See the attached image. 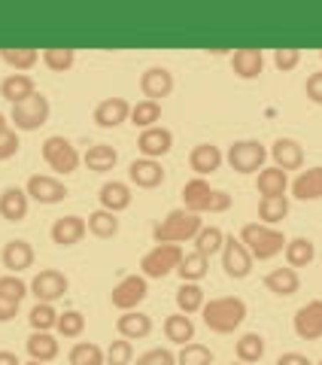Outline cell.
Returning a JSON list of instances; mask_svg holds the SVG:
<instances>
[{"label":"cell","instance_id":"cell-1","mask_svg":"<svg viewBox=\"0 0 322 365\" xmlns=\"http://www.w3.org/2000/svg\"><path fill=\"white\" fill-rule=\"evenodd\" d=\"M204 326L216 335H232L244 326L246 319V302L237 295H222V299H210L201 307Z\"/></svg>","mask_w":322,"mask_h":365},{"label":"cell","instance_id":"cell-2","mask_svg":"<svg viewBox=\"0 0 322 365\" xmlns=\"http://www.w3.org/2000/svg\"><path fill=\"white\" fill-rule=\"evenodd\" d=\"M182 207L189 213H225L232 207V195L225 189H213L204 177H194L182 186Z\"/></svg>","mask_w":322,"mask_h":365},{"label":"cell","instance_id":"cell-3","mask_svg":"<svg viewBox=\"0 0 322 365\" xmlns=\"http://www.w3.org/2000/svg\"><path fill=\"white\" fill-rule=\"evenodd\" d=\"M237 237L249 250V256L259 259V262H268L274 256H280L283 250H286V241H289V237H286L280 228L264 225V222H246L244 228H240Z\"/></svg>","mask_w":322,"mask_h":365},{"label":"cell","instance_id":"cell-4","mask_svg":"<svg viewBox=\"0 0 322 365\" xmlns=\"http://www.w3.org/2000/svg\"><path fill=\"white\" fill-rule=\"evenodd\" d=\"M201 228H204V220L198 213H189L186 207H180V210H170L152 228V241L155 244H186L198 237Z\"/></svg>","mask_w":322,"mask_h":365},{"label":"cell","instance_id":"cell-5","mask_svg":"<svg viewBox=\"0 0 322 365\" xmlns=\"http://www.w3.org/2000/svg\"><path fill=\"white\" fill-rule=\"evenodd\" d=\"M49 116H52V104L43 91H33L28 101H21V104L9 110V122L16 125V131H37L49 122Z\"/></svg>","mask_w":322,"mask_h":365},{"label":"cell","instance_id":"cell-6","mask_svg":"<svg viewBox=\"0 0 322 365\" xmlns=\"http://www.w3.org/2000/svg\"><path fill=\"white\" fill-rule=\"evenodd\" d=\"M182 262L180 244H155L149 253L140 259V274L146 280H165L167 274H174Z\"/></svg>","mask_w":322,"mask_h":365},{"label":"cell","instance_id":"cell-7","mask_svg":"<svg viewBox=\"0 0 322 365\" xmlns=\"http://www.w3.org/2000/svg\"><path fill=\"white\" fill-rule=\"evenodd\" d=\"M43 162L49 165L55 174H73V170L79 168V162H83V155H79L76 146L67 140V137L61 134H52L43 140Z\"/></svg>","mask_w":322,"mask_h":365},{"label":"cell","instance_id":"cell-8","mask_svg":"<svg viewBox=\"0 0 322 365\" xmlns=\"http://www.w3.org/2000/svg\"><path fill=\"white\" fill-rule=\"evenodd\" d=\"M225 162L232 165V170H237V174H259L264 162H268V146L261 140H237L228 146Z\"/></svg>","mask_w":322,"mask_h":365},{"label":"cell","instance_id":"cell-9","mask_svg":"<svg viewBox=\"0 0 322 365\" xmlns=\"http://www.w3.org/2000/svg\"><path fill=\"white\" fill-rule=\"evenodd\" d=\"M149 295V280L143 277V274H128V277H122L116 287H113L110 292V302L116 311H137Z\"/></svg>","mask_w":322,"mask_h":365},{"label":"cell","instance_id":"cell-10","mask_svg":"<svg viewBox=\"0 0 322 365\" xmlns=\"http://www.w3.org/2000/svg\"><path fill=\"white\" fill-rule=\"evenodd\" d=\"M222 268H225V274L232 280H244V277H249L252 274V259L249 256V250L244 247V241L240 237H234V235H225V244H222Z\"/></svg>","mask_w":322,"mask_h":365},{"label":"cell","instance_id":"cell-11","mask_svg":"<svg viewBox=\"0 0 322 365\" xmlns=\"http://www.w3.org/2000/svg\"><path fill=\"white\" fill-rule=\"evenodd\" d=\"M67 289H71V280H67V274L55 271V268H43L37 277L31 280V295L37 302H46V304H55L58 299H64Z\"/></svg>","mask_w":322,"mask_h":365},{"label":"cell","instance_id":"cell-12","mask_svg":"<svg viewBox=\"0 0 322 365\" xmlns=\"http://www.w3.org/2000/svg\"><path fill=\"white\" fill-rule=\"evenodd\" d=\"M292 329L301 341H319L322 338V299L301 304L292 317Z\"/></svg>","mask_w":322,"mask_h":365},{"label":"cell","instance_id":"cell-13","mask_svg":"<svg viewBox=\"0 0 322 365\" xmlns=\"http://www.w3.org/2000/svg\"><path fill=\"white\" fill-rule=\"evenodd\" d=\"M25 192H28V198L37 204H58L67 198V186L58 177H49V174H33L25 182Z\"/></svg>","mask_w":322,"mask_h":365},{"label":"cell","instance_id":"cell-14","mask_svg":"<svg viewBox=\"0 0 322 365\" xmlns=\"http://www.w3.org/2000/svg\"><path fill=\"white\" fill-rule=\"evenodd\" d=\"M174 73L167 71V67H161V64H152V67H146V71L140 73V91H143V98L146 101H158L161 104V98H167L170 91H174Z\"/></svg>","mask_w":322,"mask_h":365},{"label":"cell","instance_id":"cell-15","mask_svg":"<svg viewBox=\"0 0 322 365\" xmlns=\"http://www.w3.org/2000/svg\"><path fill=\"white\" fill-rule=\"evenodd\" d=\"M137 150H140L143 158H158L167 155L170 150H174V131L165 128V125H155V128H146L140 131V137H137Z\"/></svg>","mask_w":322,"mask_h":365},{"label":"cell","instance_id":"cell-16","mask_svg":"<svg viewBox=\"0 0 322 365\" xmlns=\"http://www.w3.org/2000/svg\"><path fill=\"white\" fill-rule=\"evenodd\" d=\"M268 155L274 158V165H277L280 170H301L304 168V146L295 140V137H277L274 140V146L268 150Z\"/></svg>","mask_w":322,"mask_h":365},{"label":"cell","instance_id":"cell-17","mask_svg":"<svg viewBox=\"0 0 322 365\" xmlns=\"http://www.w3.org/2000/svg\"><path fill=\"white\" fill-rule=\"evenodd\" d=\"M88 235V225L83 216H61V220H55L52 228H49V237H52V244H58V247H76L83 237Z\"/></svg>","mask_w":322,"mask_h":365},{"label":"cell","instance_id":"cell-18","mask_svg":"<svg viewBox=\"0 0 322 365\" xmlns=\"http://www.w3.org/2000/svg\"><path fill=\"white\" fill-rule=\"evenodd\" d=\"M128 180L137 189H158L165 182V168L155 158H134L128 165Z\"/></svg>","mask_w":322,"mask_h":365},{"label":"cell","instance_id":"cell-19","mask_svg":"<svg viewBox=\"0 0 322 365\" xmlns=\"http://www.w3.org/2000/svg\"><path fill=\"white\" fill-rule=\"evenodd\" d=\"M222 162H225V153L216 143H198V146H192V153H189V168L198 177L216 174V170L222 168Z\"/></svg>","mask_w":322,"mask_h":365},{"label":"cell","instance_id":"cell-20","mask_svg":"<svg viewBox=\"0 0 322 365\" xmlns=\"http://www.w3.org/2000/svg\"><path fill=\"white\" fill-rule=\"evenodd\" d=\"M131 186L128 182H122V180H107L100 186L98 192V201H100V207L103 210H110V213H122V210H128L131 207Z\"/></svg>","mask_w":322,"mask_h":365},{"label":"cell","instance_id":"cell-21","mask_svg":"<svg viewBox=\"0 0 322 365\" xmlns=\"http://www.w3.org/2000/svg\"><path fill=\"white\" fill-rule=\"evenodd\" d=\"M128 119H131V104L125 98H103L95 107V125H100V128H119Z\"/></svg>","mask_w":322,"mask_h":365},{"label":"cell","instance_id":"cell-22","mask_svg":"<svg viewBox=\"0 0 322 365\" xmlns=\"http://www.w3.org/2000/svg\"><path fill=\"white\" fill-rule=\"evenodd\" d=\"M28 207H31V198L21 186H6L0 192V216L6 222H21L28 216Z\"/></svg>","mask_w":322,"mask_h":365},{"label":"cell","instance_id":"cell-23","mask_svg":"<svg viewBox=\"0 0 322 365\" xmlns=\"http://www.w3.org/2000/svg\"><path fill=\"white\" fill-rule=\"evenodd\" d=\"M0 262L9 274H21L33 265V247L25 241V237H16V241L4 244V253H0Z\"/></svg>","mask_w":322,"mask_h":365},{"label":"cell","instance_id":"cell-24","mask_svg":"<svg viewBox=\"0 0 322 365\" xmlns=\"http://www.w3.org/2000/svg\"><path fill=\"white\" fill-rule=\"evenodd\" d=\"M116 329H119V338L125 341H140L152 335V317L143 314V311H125L116 319Z\"/></svg>","mask_w":322,"mask_h":365},{"label":"cell","instance_id":"cell-25","mask_svg":"<svg viewBox=\"0 0 322 365\" xmlns=\"http://www.w3.org/2000/svg\"><path fill=\"white\" fill-rule=\"evenodd\" d=\"M289 189L298 201H319L322 198V165L301 170V174L289 182Z\"/></svg>","mask_w":322,"mask_h":365},{"label":"cell","instance_id":"cell-26","mask_svg":"<svg viewBox=\"0 0 322 365\" xmlns=\"http://www.w3.org/2000/svg\"><path fill=\"white\" fill-rule=\"evenodd\" d=\"M264 287H268V292L280 295V299H292V295L301 289V277H298L295 268H274L264 274Z\"/></svg>","mask_w":322,"mask_h":365},{"label":"cell","instance_id":"cell-27","mask_svg":"<svg viewBox=\"0 0 322 365\" xmlns=\"http://www.w3.org/2000/svg\"><path fill=\"white\" fill-rule=\"evenodd\" d=\"M232 71L240 79H259L264 73V52L261 49H234Z\"/></svg>","mask_w":322,"mask_h":365},{"label":"cell","instance_id":"cell-28","mask_svg":"<svg viewBox=\"0 0 322 365\" xmlns=\"http://www.w3.org/2000/svg\"><path fill=\"white\" fill-rule=\"evenodd\" d=\"M33 91H37V86H33V79L28 73H6L4 79H0V98L9 101V104H21V101H28Z\"/></svg>","mask_w":322,"mask_h":365},{"label":"cell","instance_id":"cell-29","mask_svg":"<svg viewBox=\"0 0 322 365\" xmlns=\"http://www.w3.org/2000/svg\"><path fill=\"white\" fill-rule=\"evenodd\" d=\"M256 189L261 198H277V195H286L289 192V174L280 170L277 165L271 168H261L259 177H256Z\"/></svg>","mask_w":322,"mask_h":365},{"label":"cell","instance_id":"cell-30","mask_svg":"<svg viewBox=\"0 0 322 365\" xmlns=\"http://www.w3.org/2000/svg\"><path fill=\"white\" fill-rule=\"evenodd\" d=\"M283 256H286V265L289 268H295V271L307 268V265H313V259H316V244L310 241V237H289Z\"/></svg>","mask_w":322,"mask_h":365},{"label":"cell","instance_id":"cell-31","mask_svg":"<svg viewBox=\"0 0 322 365\" xmlns=\"http://www.w3.org/2000/svg\"><path fill=\"white\" fill-rule=\"evenodd\" d=\"M83 162L88 170H95V174H107V170L119 165V153H116V146H110V143H91L83 155Z\"/></svg>","mask_w":322,"mask_h":365},{"label":"cell","instance_id":"cell-32","mask_svg":"<svg viewBox=\"0 0 322 365\" xmlns=\"http://www.w3.org/2000/svg\"><path fill=\"white\" fill-rule=\"evenodd\" d=\"M264 350H268V344H264V335H259V332H246V335H240V338H237L234 356H237V362H244V365H256V362L264 359Z\"/></svg>","mask_w":322,"mask_h":365},{"label":"cell","instance_id":"cell-33","mask_svg":"<svg viewBox=\"0 0 322 365\" xmlns=\"http://www.w3.org/2000/svg\"><path fill=\"white\" fill-rule=\"evenodd\" d=\"M165 335H167L170 344H180V347L192 344V341H194V323H192V317L180 314V311L170 314L165 319Z\"/></svg>","mask_w":322,"mask_h":365},{"label":"cell","instance_id":"cell-34","mask_svg":"<svg viewBox=\"0 0 322 365\" xmlns=\"http://www.w3.org/2000/svg\"><path fill=\"white\" fill-rule=\"evenodd\" d=\"M25 347H28V356L37 362H52L58 356V341H55L52 332H31Z\"/></svg>","mask_w":322,"mask_h":365},{"label":"cell","instance_id":"cell-35","mask_svg":"<svg viewBox=\"0 0 322 365\" xmlns=\"http://www.w3.org/2000/svg\"><path fill=\"white\" fill-rule=\"evenodd\" d=\"M85 225H88V232L95 235V237H100V241H110V237H116L119 235V216L116 213H110V210H95V213H88V220H85Z\"/></svg>","mask_w":322,"mask_h":365},{"label":"cell","instance_id":"cell-36","mask_svg":"<svg viewBox=\"0 0 322 365\" xmlns=\"http://www.w3.org/2000/svg\"><path fill=\"white\" fill-rule=\"evenodd\" d=\"M207 304V295L201 289V283H182V287L177 289V311L180 314H201V307Z\"/></svg>","mask_w":322,"mask_h":365},{"label":"cell","instance_id":"cell-37","mask_svg":"<svg viewBox=\"0 0 322 365\" xmlns=\"http://www.w3.org/2000/svg\"><path fill=\"white\" fill-rule=\"evenodd\" d=\"M207 268H210V259L192 250V253H182V262H180L177 274L182 277V283H201L207 277Z\"/></svg>","mask_w":322,"mask_h":365},{"label":"cell","instance_id":"cell-38","mask_svg":"<svg viewBox=\"0 0 322 365\" xmlns=\"http://www.w3.org/2000/svg\"><path fill=\"white\" fill-rule=\"evenodd\" d=\"M222 244H225V232L219 225H204L198 237H194V253H201V256H216V253H222Z\"/></svg>","mask_w":322,"mask_h":365},{"label":"cell","instance_id":"cell-39","mask_svg":"<svg viewBox=\"0 0 322 365\" xmlns=\"http://www.w3.org/2000/svg\"><path fill=\"white\" fill-rule=\"evenodd\" d=\"M0 58L13 67L16 73H25V71H31V67L40 61V52L28 49V46H9V49H0Z\"/></svg>","mask_w":322,"mask_h":365},{"label":"cell","instance_id":"cell-40","mask_svg":"<svg viewBox=\"0 0 322 365\" xmlns=\"http://www.w3.org/2000/svg\"><path fill=\"white\" fill-rule=\"evenodd\" d=\"M286 216H289V198H286V195L261 198V201H259V220H261L264 225H274V228H277V222H283Z\"/></svg>","mask_w":322,"mask_h":365},{"label":"cell","instance_id":"cell-41","mask_svg":"<svg viewBox=\"0 0 322 365\" xmlns=\"http://www.w3.org/2000/svg\"><path fill=\"white\" fill-rule=\"evenodd\" d=\"M158 119H161V104L158 101H137V104L131 107V125L134 128H155L158 125Z\"/></svg>","mask_w":322,"mask_h":365},{"label":"cell","instance_id":"cell-42","mask_svg":"<svg viewBox=\"0 0 322 365\" xmlns=\"http://www.w3.org/2000/svg\"><path fill=\"white\" fill-rule=\"evenodd\" d=\"M43 64L55 73H67L76 64V49H67V46H52V49H43Z\"/></svg>","mask_w":322,"mask_h":365},{"label":"cell","instance_id":"cell-43","mask_svg":"<svg viewBox=\"0 0 322 365\" xmlns=\"http://www.w3.org/2000/svg\"><path fill=\"white\" fill-rule=\"evenodd\" d=\"M67 359H71V365H107V353L91 341H76Z\"/></svg>","mask_w":322,"mask_h":365},{"label":"cell","instance_id":"cell-44","mask_svg":"<svg viewBox=\"0 0 322 365\" xmlns=\"http://www.w3.org/2000/svg\"><path fill=\"white\" fill-rule=\"evenodd\" d=\"M28 323H31L33 332H52V329L58 326V311H55V304L37 302L28 314Z\"/></svg>","mask_w":322,"mask_h":365},{"label":"cell","instance_id":"cell-45","mask_svg":"<svg viewBox=\"0 0 322 365\" xmlns=\"http://www.w3.org/2000/svg\"><path fill=\"white\" fill-rule=\"evenodd\" d=\"M28 292H31V283H25L19 274H4V277H0V299L21 304Z\"/></svg>","mask_w":322,"mask_h":365},{"label":"cell","instance_id":"cell-46","mask_svg":"<svg viewBox=\"0 0 322 365\" xmlns=\"http://www.w3.org/2000/svg\"><path fill=\"white\" fill-rule=\"evenodd\" d=\"M213 362H216L213 350L204 344H194V341L177 353V365H213Z\"/></svg>","mask_w":322,"mask_h":365},{"label":"cell","instance_id":"cell-47","mask_svg":"<svg viewBox=\"0 0 322 365\" xmlns=\"http://www.w3.org/2000/svg\"><path fill=\"white\" fill-rule=\"evenodd\" d=\"M55 332L61 338H79L85 332V317L79 311H64L58 314V326H55Z\"/></svg>","mask_w":322,"mask_h":365},{"label":"cell","instance_id":"cell-48","mask_svg":"<svg viewBox=\"0 0 322 365\" xmlns=\"http://www.w3.org/2000/svg\"><path fill=\"white\" fill-rule=\"evenodd\" d=\"M103 353H107V365H131L134 362V344L125 338L110 341V347Z\"/></svg>","mask_w":322,"mask_h":365},{"label":"cell","instance_id":"cell-49","mask_svg":"<svg viewBox=\"0 0 322 365\" xmlns=\"http://www.w3.org/2000/svg\"><path fill=\"white\" fill-rule=\"evenodd\" d=\"M21 150V140H19V131L16 128H6L0 131V162H9V158H16Z\"/></svg>","mask_w":322,"mask_h":365},{"label":"cell","instance_id":"cell-50","mask_svg":"<svg viewBox=\"0 0 322 365\" xmlns=\"http://www.w3.org/2000/svg\"><path fill=\"white\" fill-rule=\"evenodd\" d=\"M274 64L280 67V71H295L298 64H301V49H292V46H286V49H274Z\"/></svg>","mask_w":322,"mask_h":365},{"label":"cell","instance_id":"cell-51","mask_svg":"<svg viewBox=\"0 0 322 365\" xmlns=\"http://www.w3.org/2000/svg\"><path fill=\"white\" fill-rule=\"evenodd\" d=\"M137 365H177V356L165 347H155V350H146L143 356H137Z\"/></svg>","mask_w":322,"mask_h":365},{"label":"cell","instance_id":"cell-52","mask_svg":"<svg viewBox=\"0 0 322 365\" xmlns=\"http://www.w3.org/2000/svg\"><path fill=\"white\" fill-rule=\"evenodd\" d=\"M304 91H307V101H313L316 107H322V71H316V73L307 76Z\"/></svg>","mask_w":322,"mask_h":365},{"label":"cell","instance_id":"cell-53","mask_svg":"<svg viewBox=\"0 0 322 365\" xmlns=\"http://www.w3.org/2000/svg\"><path fill=\"white\" fill-rule=\"evenodd\" d=\"M19 307H21V304L0 299V323H9V319H16V317H19Z\"/></svg>","mask_w":322,"mask_h":365},{"label":"cell","instance_id":"cell-54","mask_svg":"<svg viewBox=\"0 0 322 365\" xmlns=\"http://www.w3.org/2000/svg\"><path fill=\"white\" fill-rule=\"evenodd\" d=\"M277 365H313L304 353H283V356L277 359Z\"/></svg>","mask_w":322,"mask_h":365},{"label":"cell","instance_id":"cell-55","mask_svg":"<svg viewBox=\"0 0 322 365\" xmlns=\"http://www.w3.org/2000/svg\"><path fill=\"white\" fill-rule=\"evenodd\" d=\"M0 365H21V359L16 356V353H9V350H0Z\"/></svg>","mask_w":322,"mask_h":365},{"label":"cell","instance_id":"cell-56","mask_svg":"<svg viewBox=\"0 0 322 365\" xmlns=\"http://www.w3.org/2000/svg\"><path fill=\"white\" fill-rule=\"evenodd\" d=\"M6 128H13V125H9V116H6V113H0V131H6Z\"/></svg>","mask_w":322,"mask_h":365},{"label":"cell","instance_id":"cell-57","mask_svg":"<svg viewBox=\"0 0 322 365\" xmlns=\"http://www.w3.org/2000/svg\"><path fill=\"white\" fill-rule=\"evenodd\" d=\"M21 365H49V362H37V359H28V362H21Z\"/></svg>","mask_w":322,"mask_h":365},{"label":"cell","instance_id":"cell-58","mask_svg":"<svg viewBox=\"0 0 322 365\" xmlns=\"http://www.w3.org/2000/svg\"><path fill=\"white\" fill-rule=\"evenodd\" d=\"M232 365H244V362H232Z\"/></svg>","mask_w":322,"mask_h":365},{"label":"cell","instance_id":"cell-59","mask_svg":"<svg viewBox=\"0 0 322 365\" xmlns=\"http://www.w3.org/2000/svg\"><path fill=\"white\" fill-rule=\"evenodd\" d=\"M319 58H322V52H319Z\"/></svg>","mask_w":322,"mask_h":365},{"label":"cell","instance_id":"cell-60","mask_svg":"<svg viewBox=\"0 0 322 365\" xmlns=\"http://www.w3.org/2000/svg\"><path fill=\"white\" fill-rule=\"evenodd\" d=\"M316 365H322V362H316Z\"/></svg>","mask_w":322,"mask_h":365}]
</instances>
